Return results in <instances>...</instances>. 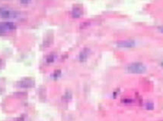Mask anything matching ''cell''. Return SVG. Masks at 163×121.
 <instances>
[{
  "label": "cell",
  "instance_id": "6da1fadb",
  "mask_svg": "<svg viewBox=\"0 0 163 121\" xmlns=\"http://www.w3.org/2000/svg\"><path fill=\"white\" fill-rule=\"evenodd\" d=\"M127 71L130 74H142L146 71V66L140 62H133L130 64L127 68Z\"/></svg>",
  "mask_w": 163,
  "mask_h": 121
},
{
  "label": "cell",
  "instance_id": "7a4b0ae2",
  "mask_svg": "<svg viewBox=\"0 0 163 121\" xmlns=\"http://www.w3.org/2000/svg\"><path fill=\"white\" fill-rule=\"evenodd\" d=\"M18 14L17 11H14L8 7H0V17L5 19L15 18Z\"/></svg>",
  "mask_w": 163,
  "mask_h": 121
},
{
  "label": "cell",
  "instance_id": "3957f363",
  "mask_svg": "<svg viewBox=\"0 0 163 121\" xmlns=\"http://www.w3.org/2000/svg\"><path fill=\"white\" fill-rule=\"evenodd\" d=\"M15 29V25L14 23L9 22H0V33H6L8 31H12Z\"/></svg>",
  "mask_w": 163,
  "mask_h": 121
},
{
  "label": "cell",
  "instance_id": "277c9868",
  "mask_svg": "<svg viewBox=\"0 0 163 121\" xmlns=\"http://www.w3.org/2000/svg\"><path fill=\"white\" fill-rule=\"evenodd\" d=\"M134 41L130 40V39H126V40H122L117 43V46L119 47L122 48H130L134 46Z\"/></svg>",
  "mask_w": 163,
  "mask_h": 121
},
{
  "label": "cell",
  "instance_id": "5b68a950",
  "mask_svg": "<svg viewBox=\"0 0 163 121\" xmlns=\"http://www.w3.org/2000/svg\"><path fill=\"white\" fill-rule=\"evenodd\" d=\"M81 14V11H79V9H75L74 11H73V15L75 17H78L79 16H80Z\"/></svg>",
  "mask_w": 163,
  "mask_h": 121
},
{
  "label": "cell",
  "instance_id": "8992f818",
  "mask_svg": "<svg viewBox=\"0 0 163 121\" xmlns=\"http://www.w3.org/2000/svg\"><path fill=\"white\" fill-rule=\"evenodd\" d=\"M31 0H21V2H23V3H28Z\"/></svg>",
  "mask_w": 163,
  "mask_h": 121
},
{
  "label": "cell",
  "instance_id": "52a82bcc",
  "mask_svg": "<svg viewBox=\"0 0 163 121\" xmlns=\"http://www.w3.org/2000/svg\"><path fill=\"white\" fill-rule=\"evenodd\" d=\"M159 30H160V31L162 32V33H163V27H160Z\"/></svg>",
  "mask_w": 163,
  "mask_h": 121
}]
</instances>
